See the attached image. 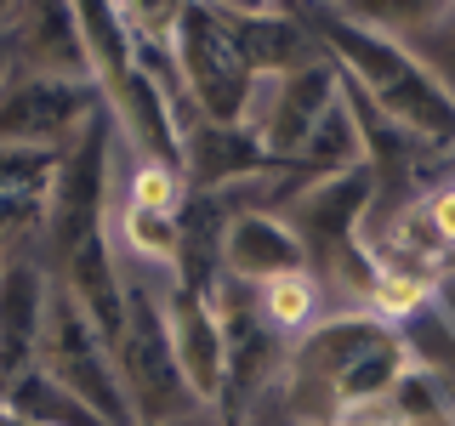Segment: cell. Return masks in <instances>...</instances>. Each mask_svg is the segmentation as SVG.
<instances>
[{"instance_id":"6da1fadb","label":"cell","mask_w":455,"mask_h":426,"mask_svg":"<svg viewBox=\"0 0 455 426\" xmlns=\"http://www.w3.org/2000/svg\"><path fill=\"white\" fill-rule=\"evenodd\" d=\"M302 18L319 40V51L336 63L341 85L376 120H387L393 131H404L421 148H450L455 142V103L404 46H393L387 35L359 23L347 6H302Z\"/></svg>"},{"instance_id":"7a4b0ae2","label":"cell","mask_w":455,"mask_h":426,"mask_svg":"<svg viewBox=\"0 0 455 426\" xmlns=\"http://www.w3.org/2000/svg\"><path fill=\"white\" fill-rule=\"evenodd\" d=\"M120 165H125V148L103 108L75 148L57 154L46 177V267H57L68 250H80L92 233H103L114 193H120Z\"/></svg>"},{"instance_id":"3957f363","label":"cell","mask_w":455,"mask_h":426,"mask_svg":"<svg viewBox=\"0 0 455 426\" xmlns=\"http://www.w3.org/2000/svg\"><path fill=\"white\" fill-rule=\"evenodd\" d=\"M35 364L46 369L97 426H137V409H132V398H125V381H120L108 335L57 290V279H52V296H46V324H40Z\"/></svg>"},{"instance_id":"277c9868","label":"cell","mask_w":455,"mask_h":426,"mask_svg":"<svg viewBox=\"0 0 455 426\" xmlns=\"http://www.w3.org/2000/svg\"><path fill=\"white\" fill-rule=\"evenodd\" d=\"M341 97V75L331 57H313V63L291 68V75H251V97L239 108V131L262 148L267 165H291L302 154L307 131L336 108Z\"/></svg>"},{"instance_id":"5b68a950","label":"cell","mask_w":455,"mask_h":426,"mask_svg":"<svg viewBox=\"0 0 455 426\" xmlns=\"http://www.w3.org/2000/svg\"><path fill=\"white\" fill-rule=\"evenodd\" d=\"M114 364H120L125 398H132L137 421H177L194 409V398L182 392L177 359L165 341V312H160V284L125 273V324L114 335Z\"/></svg>"},{"instance_id":"8992f818","label":"cell","mask_w":455,"mask_h":426,"mask_svg":"<svg viewBox=\"0 0 455 426\" xmlns=\"http://www.w3.org/2000/svg\"><path fill=\"white\" fill-rule=\"evenodd\" d=\"M165 57L177 68V80H182V91H188L199 120L205 125H239V108L251 97V68L239 57V46L228 40V23L217 18V6H182Z\"/></svg>"},{"instance_id":"52a82bcc","label":"cell","mask_w":455,"mask_h":426,"mask_svg":"<svg viewBox=\"0 0 455 426\" xmlns=\"http://www.w3.org/2000/svg\"><path fill=\"white\" fill-rule=\"evenodd\" d=\"M103 114V91L85 80H40L12 68L0 85V148L63 154L85 137V125Z\"/></svg>"},{"instance_id":"ba28073f","label":"cell","mask_w":455,"mask_h":426,"mask_svg":"<svg viewBox=\"0 0 455 426\" xmlns=\"http://www.w3.org/2000/svg\"><path fill=\"white\" fill-rule=\"evenodd\" d=\"M160 312H165V341L177 359L182 392L194 398V409H217L228 387V335L217 296H199L188 284H160Z\"/></svg>"},{"instance_id":"9c48e42d","label":"cell","mask_w":455,"mask_h":426,"mask_svg":"<svg viewBox=\"0 0 455 426\" xmlns=\"http://www.w3.org/2000/svg\"><path fill=\"white\" fill-rule=\"evenodd\" d=\"M228 23V40L239 46L251 75H291L319 57V40L302 18V6H267V0H228L217 6Z\"/></svg>"},{"instance_id":"30bf717a","label":"cell","mask_w":455,"mask_h":426,"mask_svg":"<svg viewBox=\"0 0 455 426\" xmlns=\"http://www.w3.org/2000/svg\"><path fill=\"white\" fill-rule=\"evenodd\" d=\"M307 267V250L296 239V227L279 210H239L222 222V245H217V273L234 290H256V284L296 273Z\"/></svg>"},{"instance_id":"8fae6325","label":"cell","mask_w":455,"mask_h":426,"mask_svg":"<svg viewBox=\"0 0 455 426\" xmlns=\"http://www.w3.org/2000/svg\"><path fill=\"white\" fill-rule=\"evenodd\" d=\"M12 68L40 80H92L80 40V6H12Z\"/></svg>"},{"instance_id":"7c38bea8","label":"cell","mask_w":455,"mask_h":426,"mask_svg":"<svg viewBox=\"0 0 455 426\" xmlns=\"http://www.w3.org/2000/svg\"><path fill=\"white\" fill-rule=\"evenodd\" d=\"M52 279L114 347V335H120V324H125V267L108 245V233H92L80 250H68L63 262L52 267Z\"/></svg>"},{"instance_id":"4fadbf2b","label":"cell","mask_w":455,"mask_h":426,"mask_svg":"<svg viewBox=\"0 0 455 426\" xmlns=\"http://www.w3.org/2000/svg\"><path fill=\"white\" fill-rule=\"evenodd\" d=\"M114 256L132 279L148 284H182V222L177 217H154V210L114 205L103 222Z\"/></svg>"},{"instance_id":"5bb4252c","label":"cell","mask_w":455,"mask_h":426,"mask_svg":"<svg viewBox=\"0 0 455 426\" xmlns=\"http://www.w3.org/2000/svg\"><path fill=\"white\" fill-rule=\"evenodd\" d=\"M267 160L262 148L239 131V125H205L199 120L188 137H182V177H188V193H222L234 182L256 177Z\"/></svg>"},{"instance_id":"9a60e30c","label":"cell","mask_w":455,"mask_h":426,"mask_svg":"<svg viewBox=\"0 0 455 426\" xmlns=\"http://www.w3.org/2000/svg\"><path fill=\"white\" fill-rule=\"evenodd\" d=\"M239 302L256 324H262L274 341H302L319 319H331V307H324V290L319 279H313V267H296V273H279L267 284H256V290H239Z\"/></svg>"},{"instance_id":"2e32d148","label":"cell","mask_w":455,"mask_h":426,"mask_svg":"<svg viewBox=\"0 0 455 426\" xmlns=\"http://www.w3.org/2000/svg\"><path fill=\"white\" fill-rule=\"evenodd\" d=\"M291 165L302 170V182H331V177H347V170H364V165H370L364 125H359V114H353L347 91H341V97H336V108L307 131L302 154H296Z\"/></svg>"},{"instance_id":"e0dca14e","label":"cell","mask_w":455,"mask_h":426,"mask_svg":"<svg viewBox=\"0 0 455 426\" xmlns=\"http://www.w3.org/2000/svg\"><path fill=\"white\" fill-rule=\"evenodd\" d=\"M438 296H444V279H438V273H416V267H376L370 296H364V319H376L381 330L398 335L404 324H416Z\"/></svg>"},{"instance_id":"ac0fdd59","label":"cell","mask_w":455,"mask_h":426,"mask_svg":"<svg viewBox=\"0 0 455 426\" xmlns=\"http://www.w3.org/2000/svg\"><path fill=\"white\" fill-rule=\"evenodd\" d=\"M0 409H6L12 421H23V426H97L40 364L23 369L12 387H0Z\"/></svg>"},{"instance_id":"d6986e66","label":"cell","mask_w":455,"mask_h":426,"mask_svg":"<svg viewBox=\"0 0 455 426\" xmlns=\"http://www.w3.org/2000/svg\"><path fill=\"white\" fill-rule=\"evenodd\" d=\"M114 205L154 210V217H182V205H188V177H182L177 160H132V154H125Z\"/></svg>"},{"instance_id":"ffe728a7","label":"cell","mask_w":455,"mask_h":426,"mask_svg":"<svg viewBox=\"0 0 455 426\" xmlns=\"http://www.w3.org/2000/svg\"><path fill=\"white\" fill-rule=\"evenodd\" d=\"M421 217L433 227V239L444 245V256L455 262V177H438L433 188L421 193Z\"/></svg>"},{"instance_id":"44dd1931","label":"cell","mask_w":455,"mask_h":426,"mask_svg":"<svg viewBox=\"0 0 455 426\" xmlns=\"http://www.w3.org/2000/svg\"><path fill=\"white\" fill-rule=\"evenodd\" d=\"M52 154H28V148H0V193L6 188H28V182L52 177Z\"/></svg>"},{"instance_id":"7402d4cb","label":"cell","mask_w":455,"mask_h":426,"mask_svg":"<svg viewBox=\"0 0 455 426\" xmlns=\"http://www.w3.org/2000/svg\"><path fill=\"white\" fill-rule=\"evenodd\" d=\"M324 426H404V415H398V404L387 392V398H364V404H341Z\"/></svg>"},{"instance_id":"603a6c76","label":"cell","mask_w":455,"mask_h":426,"mask_svg":"<svg viewBox=\"0 0 455 426\" xmlns=\"http://www.w3.org/2000/svg\"><path fill=\"white\" fill-rule=\"evenodd\" d=\"M6 75H12V23L0 28V85H6Z\"/></svg>"},{"instance_id":"cb8c5ba5","label":"cell","mask_w":455,"mask_h":426,"mask_svg":"<svg viewBox=\"0 0 455 426\" xmlns=\"http://www.w3.org/2000/svg\"><path fill=\"white\" fill-rule=\"evenodd\" d=\"M438 170H444V177H455V142H450V148H438Z\"/></svg>"},{"instance_id":"d4e9b609","label":"cell","mask_w":455,"mask_h":426,"mask_svg":"<svg viewBox=\"0 0 455 426\" xmlns=\"http://www.w3.org/2000/svg\"><path fill=\"white\" fill-rule=\"evenodd\" d=\"M12 23V6H0V28H6Z\"/></svg>"},{"instance_id":"484cf974","label":"cell","mask_w":455,"mask_h":426,"mask_svg":"<svg viewBox=\"0 0 455 426\" xmlns=\"http://www.w3.org/2000/svg\"><path fill=\"white\" fill-rule=\"evenodd\" d=\"M0 426H23V421H12V415H6V409H0Z\"/></svg>"},{"instance_id":"4316f807","label":"cell","mask_w":455,"mask_h":426,"mask_svg":"<svg viewBox=\"0 0 455 426\" xmlns=\"http://www.w3.org/2000/svg\"><path fill=\"white\" fill-rule=\"evenodd\" d=\"M0 273H6V262H0Z\"/></svg>"}]
</instances>
